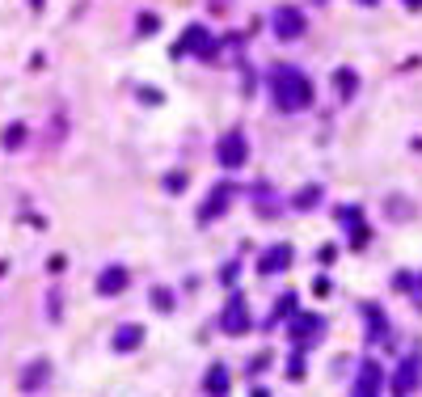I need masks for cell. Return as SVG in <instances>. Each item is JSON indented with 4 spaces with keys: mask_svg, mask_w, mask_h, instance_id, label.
<instances>
[{
    "mask_svg": "<svg viewBox=\"0 0 422 397\" xmlns=\"http://www.w3.org/2000/svg\"><path fill=\"white\" fill-rule=\"evenodd\" d=\"M203 389H207L211 397H224V393H228V368L215 363V368L207 372V385H203Z\"/></svg>",
    "mask_w": 422,
    "mask_h": 397,
    "instance_id": "13",
    "label": "cell"
},
{
    "mask_svg": "<svg viewBox=\"0 0 422 397\" xmlns=\"http://www.w3.org/2000/svg\"><path fill=\"white\" fill-rule=\"evenodd\" d=\"M220 330H224V334H245V330H250V317H245V300H241V296H233L228 309L220 313Z\"/></svg>",
    "mask_w": 422,
    "mask_h": 397,
    "instance_id": "3",
    "label": "cell"
},
{
    "mask_svg": "<svg viewBox=\"0 0 422 397\" xmlns=\"http://www.w3.org/2000/svg\"><path fill=\"white\" fill-rule=\"evenodd\" d=\"M326 326H321V317H313V313H300V321H291V338H313V334H321Z\"/></svg>",
    "mask_w": 422,
    "mask_h": 397,
    "instance_id": "10",
    "label": "cell"
},
{
    "mask_svg": "<svg viewBox=\"0 0 422 397\" xmlns=\"http://www.w3.org/2000/svg\"><path fill=\"white\" fill-rule=\"evenodd\" d=\"M275 34L279 38H300L304 34V13L300 9H279L275 13Z\"/></svg>",
    "mask_w": 422,
    "mask_h": 397,
    "instance_id": "4",
    "label": "cell"
},
{
    "mask_svg": "<svg viewBox=\"0 0 422 397\" xmlns=\"http://www.w3.org/2000/svg\"><path fill=\"white\" fill-rule=\"evenodd\" d=\"M165 186H169V190H173V194H178V190H182V186H186V178H182V173H169V178H165Z\"/></svg>",
    "mask_w": 422,
    "mask_h": 397,
    "instance_id": "18",
    "label": "cell"
},
{
    "mask_svg": "<svg viewBox=\"0 0 422 397\" xmlns=\"http://www.w3.org/2000/svg\"><path fill=\"white\" fill-rule=\"evenodd\" d=\"M215 161L224 165V169H237V165H245V136L233 127L224 140H220V148H215Z\"/></svg>",
    "mask_w": 422,
    "mask_h": 397,
    "instance_id": "2",
    "label": "cell"
},
{
    "mask_svg": "<svg viewBox=\"0 0 422 397\" xmlns=\"http://www.w3.org/2000/svg\"><path fill=\"white\" fill-rule=\"evenodd\" d=\"M224 207H228V186H215V190H211V198L203 203V212H198V220L207 225V220H215V212H224Z\"/></svg>",
    "mask_w": 422,
    "mask_h": 397,
    "instance_id": "9",
    "label": "cell"
},
{
    "mask_svg": "<svg viewBox=\"0 0 422 397\" xmlns=\"http://www.w3.org/2000/svg\"><path fill=\"white\" fill-rule=\"evenodd\" d=\"M287 266H291V245H270L262 254V262H258L262 275H275V270H287Z\"/></svg>",
    "mask_w": 422,
    "mask_h": 397,
    "instance_id": "5",
    "label": "cell"
},
{
    "mask_svg": "<svg viewBox=\"0 0 422 397\" xmlns=\"http://www.w3.org/2000/svg\"><path fill=\"white\" fill-rule=\"evenodd\" d=\"M338 93H342V97H351V93H355V72H351V68H342V72H338Z\"/></svg>",
    "mask_w": 422,
    "mask_h": 397,
    "instance_id": "15",
    "label": "cell"
},
{
    "mask_svg": "<svg viewBox=\"0 0 422 397\" xmlns=\"http://www.w3.org/2000/svg\"><path fill=\"white\" fill-rule=\"evenodd\" d=\"M203 42H207V30H203V26H190V30L178 38V55H182V51H203Z\"/></svg>",
    "mask_w": 422,
    "mask_h": 397,
    "instance_id": "12",
    "label": "cell"
},
{
    "mask_svg": "<svg viewBox=\"0 0 422 397\" xmlns=\"http://www.w3.org/2000/svg\"><path fill=\"white\" fill-rule=\"evenodd\" d=\"M140 342H144V330H140V326H122V330L114 334V351H135Z\"/></svg>",
    "mask_w": 422,
    "mask_h": 397,
    "instance_id": "11",
    "label": "cell"
},
{
    "mask_svg": "<svg viewBox=\"0 0 422 397\" xmlns=\"http://www.w3.org/2000/svg\"><path fill=\"white\" fill-rule=\"evenodd\" d=\"M122 287H127V270H122V266L102 270V283H97V292H102V296H114V292H122Z\"/></svg>",
    "mask_w": 422,
    "mask_h": 397,
    "instance_id": "8",
    "label": "cell"
},
{
    "mask_svg": "<svg viewBox=\"0 0 422 397\" xmlns=\"http://www.w3.org/2000/svg\"><path fill=\"white\" fill-rule=\"evenodd\" d=\"M418 283H422V279H418Z\"/></svg>",
    "mask_w": 422,
    "mask_h": 397,
    "instance_id": "21",
    "label": "cell"
},
{
    "mask_svg": "<svg viewBox=\"0 0 422 397\" xmlns=\"http://www.w3.org/2000/svg\"><path fill=\"white\" fill-rule=\"evenodd\" d=\"M26 140V127H21V123H13V127H5V148H13L17 153V144Z\"/></svg>",
    "mask_w": 422,
    "mask_h": 397,
    "instance_id": "14",
    "label": "cell"
},
{
    "mask_svg": "<svg viewBox=\"0 0 422 397\" xmlns=\"http://www.w3.org/2000/svg\"><path fill=\"white\" fill-rule=\"evenodd\" d=\"M153 305H157V309H165V313H169V309H173V296H169V292H165V287H157V292H153Z\"/></svg>",
    "mask_w": 422,
    "mask_h": 397,
    "instance_id": "17",
    "label": "cell"
},
{
    "mask_svg": "<svg viewBox=\"0 0 422 397\" xmlns=\"http://www.w3.org/2000/svg\"><path fill=\"white\" fill-rule=\"evenodd\" d=\"M418 363H422V359H418V355H410V359H406L401 368H397V376H393V393H397V397L414 393V381H418Z\"/></svg>",
    "mask_w": 422,
    "mask_h": 397,
    "instance_id": "6",
    "label": "cell"
},
{
    "mask_svg": "<svg viewBox=\"0 0 422 397\" xmlns=\"http://www.w3.org/2000/svg\"><path fill=\"white\" fill-rule=\"evenodd\" d=\"M317 198H321V186H304L300 194H295V207H313Z\"/></svg>",
    "mask_w": 422,
    "mask_h": 397,
    "instance_id": "16",
    "label": "cell"
},
{
    "mask_svg": "<svg viewBox=\"0 0 422 397\" xmlns=\"http://www.w3.org/2000/svg\"><path fill=\"white\" fill-rule=\"evenodd\" d=\"M406 5H410V9H422V0H406Z\"/></svg>",
    "mask_w": 422,
    "mask_h": 397,
    "instance_id": "20",
    "label": "cell"
},
{
    "mask_svg": "<svg viewBox=\"0 0 422 397\" xmlns=\"http://www.w3.org/2000/svg\"><path fill=\"white\" fill-rule=\"evenodd\" d=\"M380 393V368L371 363V359H363V368H359V389L351 393V397H376Z\"/></svg>",
    "mask_w": 422,
    "mask_h": 397,
    "instance_id": "7",
    "label": "cell"
},
{
    "mask_svg": "<svg viewBox=\"0 0 422 397\" xmlns=\"http://www.w3.org/2000/svg\"><path fill=\"white\" fill-rule=\"evenodd\" d=\"M313 292H317V296H330V279H326V275H321V279L313 283Z\"/></svg>",
    "mask_w": 422,
    "mask_h": 397,
    "instance_id": "19",
    "label": "cell"
},
{
    "mask_svg": "<svg viewBox=\"0 0 422 397\" xmlns=\"http://www.w3.org/2000/svg\"><path fill=\"white\" fill-rule=\"evenodd\" d=\"M270 93H275V106L295 114L313 102V81L304 77L300 68H275L270 72Z\"/></svg>",
    "mask_w": 422,
    "mask_h": 397,
    "instance_id": "1",
    "label": "cell"
}]
</instances>
